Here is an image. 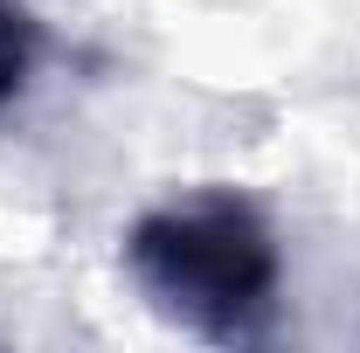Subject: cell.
Returning a JSON list of instances; mask_svg holds the SVG:
<instances>
[{"label":"cell","mask_w":360,"mask_h":353,"mask_svg":"<svg viewBox=\"0 0 360 353\" xmlns=\"http://www.w3.org/2000/svg\"><path fill=\"white\" fill-rule=\"evenodd\" d=\"M42 63V21L21 0H0V104H14Z\"/></svg>","instance_id":"obj_2"},{"label":"cell","mask_w":360,"mask_h":353,"mask_svg":"<svg viewBox=\"0 0 360 353\" xmlns=\"http://www.w3.org/2000/svg\"><path fill=\"white\" fill-rule=\"evenodd\" d=\"M125 277L167 326L243 347L264 340L284 298V250L270 215L236 187H180L125 229Z\"/></svg>","instance_id":"obj_1"}]
</instances>
